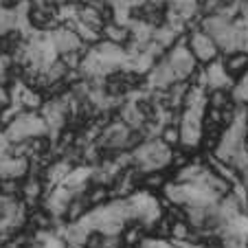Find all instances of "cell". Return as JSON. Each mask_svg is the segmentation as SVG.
<instances>
[{
	"label": "cell",
	"mask_w": 248,
	"mask_h": 248,
	"mask_svg": "<svg viewBox=\"0 0 248 248\" xmlns=\"http://www.w3.org/2000/svg\"><path fill=\"white\" fill-rule=\"evenodd\" d=\"M132 158H134V167L140 173L147 171H169L173 163V150L169 145H165L160 139L154 140H143L134 152H132Z\"/></svg>",
	"instance_id": "6da1fadb"
},
{
	"label": "cell",
	"mask_w": 248,
	"mask_h": 248,
	"mask_svg": "<svg viewBox=\"0 0 248 248\" xmlns=\"http://www.w3.org/2000/svg\"><path fill=\"white\" fill-rule=\"evenodd\" d=\"M2 132H5V136L9 139V143H24V140L42 139V136L51 134L46 121L42 119V114L29 112V110H22Z\"/></svg>",
	"instance_id": "7a4b0ae2"
},
{
	"label": "cell",
	"mask_w": 248,
	"mask_h": 248,
	"mask_svg": "<svg viewBox=\"0 0 248 248\" xmlns=\"http://www.w3.org/2000/svg\"><path fill=\"white\" fill-rule=\"evenodd\" d=\"M204 112L185 108L183 112H180V117H178L180 147L187 150V152H191V154L200 152L202 145H204Z\"/></svg>",
	"instance_id": "3957f363"
},
{
	"label": "cell",
	"mask_w": 248,
	"mask_h": 248,
	"mask_svg": "<svg viewBox=\"0 0 248 248\" xmlns=\"http://www.w3.org/2000/svg\"><path fill=\"white\" fill-rule=\"evenodd\" d=\"M185 42H187L189 51H191V55L196 57L200 66H209L211 62H217L222 57V51H220V46H217V42L211 38L206 31H202L198 24L187 29Z\"/></svg>",
	"instance_id": "277c9868"
},
{
	"label": "cell",
	"mask_w": 248,
	"mask_h": 248,
	"mask_svg": "<svg viewBox=\"0 0 248 248\" xmlns=\"http://www.w3.org/2000/svg\"><path fill=\"white\" fill-rule=\"evenodd\" d=\"M165 60H167L169 66L173 68L176 79H178V81H191L193 77L200 73V68H202V66L198 64L196 57L191 55V51H189L187 42H185V35L176 44H173L167 53H165Z\"/></svg>",
	"instance_id": "5b68a950"
},
{
	"label": "cell",
	"mask_w": 248,
	"mask_h": 248,
	"mask_svg": "<svg viewBox=\"0 0 248 248\" xmlns=\"http://www.w3.org/2000/svg\"><path fill=\"white\" fill-rule=\"evenodd\" d=\"M48 40H51V44H53V48H55L57 57L88 48L84 44V40L79 38V33L70 27V24H60V27L51 29V31H48Z\"/></svg>",
	"instance_id": "8992f818"
},
{
	"label": "cell",
	"mask_w": 248,
	"mask_h": 248,
	"mask_svg": "<svg viewBox=\"0 0 248 248\" xmlns=\"http://www.w3.org/2000/svg\"><path fill=\"white\" fill-rule=\"evenodd\" d=\"M173 84H178L176 73L169 66V62L165 57H160L154 68L145 75V90H150V93H163V90L171 88Z\"/></svg>",
	"instance_id": "52a82bcc"
},
{
	"label": "cell",
	"mask_w": 248,
	"mask_h": 248,
	"mask_svg": "<svg viewBox=\"0 0 248 248\" xmlns=\"http://www.w3.org/2000/svg\"><path fill=\"white\" fill-rule=\"evenodd\" d=\"M77 193L75 191H70L68 187H64V185H60V187H53L48 189L46 198H44L42 206L51 213L53 217H55L60 224H64V216H66V209H68L70 200L75 198Z\"/></svg>",
	"instance_id": "ba28073f"
},
{
	"label": "cell",
	"mask_w": 248,
	"mask_h": 248,
	"mask_svg": "<svg viewBox=\"0 0 248 248\" xmlns=\"http://www.w3.org/2000/svg\"><path fill=\"white\" fill-rule=\"evenodd\" d=\"M48 193V185L42 176L38 173H29L27 178L22 180V191H20V200L29 206V209H35L44 202Z\"/></svg>",
	"instance_id": "9c48e42d"
},
{
	"label": "cell",
	"mask_w": 248,
	"mask_h": 248,
	"mask_svg": "<svg viewBox=\"0 0 248 248\" xmlns=\"http://www.w3.org/2000/svg\"><path fill=\"white\" fill-rule=\"evenodd\" d=\"M206 169H209V165H206L204 156H193L187 165L173 169L171 180H176V183H180V185H196L206 173Z\"/></svg>",
	"instance_id": "30bf717a"
},
{
	"label": "cell",
	"mask_w": 248,
	"mask_h": 248,
	"mask_svg": "<svg viewBox=\"0 0 248 248\" xmlns=\"http://www.w3.org/2000/svg\"><path fill=\"white\" fill-rule=\"evenodd\" d=\"M31 173V160L18 158V156H7L0 160V178L24 180Z\"/></svg>",
	"instance_id": "8fae6325"
},
{
	"label": "cell",
	"mask_w": 248,
	"mask_h": 248,
	"mask_svg": "<svg viewBox=\"0 0 248 248\" xmlns=\"http://www.w3.org/2000/svg\"><path fill=\"white\" fill-rule=\"evenodd\" d=\"M147 235H150V231H147V226L143 224V222L132 220V222H127V224L123 226L119 239H121V246L123 248H139Z\"/></svg>",
	"instance_id": "7c38bea8"
},
{
	"label": "cell",
	"mask_w": 248,
	"mask_h": 248,
	"mask_svg": "<svg viewBox=\"0 0 248 248\" xmlns=\"http://www.w3.org/2000/svg\"><path fill=\"white\" fill-rule=\"evenodd\" d=\"M101 40H108V42L119 44V46H127L132 40L130 27L121 22H114V20H108L101 29Z\"/></svg>",
	"instance_id": "4fadbf2b"
},
{
	"label": "cell",
	"mask_w": 248,
	"mask_h": 248,
	"mask_svg": "<svg viewBox=\"0 0 248 248\" xmlns=\"http://www.w3.org/2000/svg\"><path fill=\"white\" fill-rule=\"evenodd\" d=\"M90 202L86 198V191L84 193H77L73 200H70L68 209H66V216H64V224H73V222H81L86 216L90 213Z\"/></svg>",
	"instance_id": "5bb4252c"
},
{
	"label": "cell",
	"mask_w": 248,
	"mask_h": 248,
	"mask_svg": "<svg viewBox=\"0 0 248 248\" xmlns=\"http://www.w3.org/2000/svg\"><path fill=\"white\" fill-rule=\"evenodd\" d=\"M222 62H224L226 73H229L235 81L248 73V53H242V51L229 53V55H222Z\"/></svg>",
	"instance_id": "9a60e30c"
},
{
	"label": "cell",
	"mask_w": 248,
	"mask_h": 248,
	"mask_svg": "<svg viewBox=\"0 0 248 248\" xmlns=\"http://www.w3.org/2000/svg\"><path fill=\"white\" fill-rule=\"evenodd\" d=\"M169 176L167 171H147V173H140V189L143 191H150V193H158L163 191V187L169 183Z\"/></svg>",
	"instance_id": "2e32d148"
},
{
	"label": "cell",
	"mask_w": 248,
	"mask_h": 248,
	"mask_svg": "<svg viewBox=\"0 0 248 248\" xmlns=\"http://www.w3.org/2000/svg\"><path fill=\"white\" fill-rule=\"evenodd\" d=\"M196 237V231L191 229L185 217H171V226H169V242H187V239Z\"/></svg>",
	"instance_id": "e0dca14e"
},
{
	"label": "cell",
	"mask_w": 248,
	"mask_h": 248,
	"mask_svg": "<svg viewBox=\"0 0 248 248\" xmlns=\"http://www.w3.org/2000/svg\"><path fill=\"white\" fill-rule=\"evenodd\" d=\"M86 198H88L90 206L97 209V206L108 204V202L112 200V191H110L108 185H93L90 183V187L86 189Z\"/></svg>",
	"instance_id": "ac0fdd59"
},
{
	"label": "cell",
	"mask_w": 248,
	"mask_h": 248,
	"mask_svg": "<svg viewBox=\"0 0 248 248\" xmlns=\"http://www.w3.org/2000/svg\"><path fill=\"white\" fill-rule=\"evenodd\" d=\"M233 97L231 90H209V108H217V110H226L233 108Z\"/></svg>",
	"instance_id": "d6986e66"
},
{
	"label": "cell",
	"mask_w": 248,
	"mask_h": 248,
	"mask_svg": "<svg viewBox=\"0 0 248 248\" xmlns=\"http://www.w3.org/2000/svg\"><path fill=\"white\" fill-rule=\"evenodd\" d=\"M160 140L165 145H169L171 150H178L180 147V127L178 123H165L163 132H160Z\"/></svg>",
	"instance_id": "ffe728a7"
},
{
	"label": "cell",
	"mask_w": 248,
	"mask_h": 248,
	"mask_svg": "<svg viewBox=\"0 0 248 248\" xmlns=\"http://www.w3.org/2000/svg\"><path fill=\"white\" fill-rule=\"evenodd\" d=\"M22 191V180L0 178V198H20Z\"/></svg>",
	"instance_id": "44dd1931"
},
{
	"label": "cell",
	"mask_w": 248,
	"mask_h": 248,
	"mask_svg": "<svg viewBox=\"0 0 248 248\" xmlns=\"http://www.w3.org/2000/svg\"><path fill=\"white\" fill-rule=\"evenodd\" d=\"M139 248H176L169 239H163V237H156V235H147L145 239H143V244H140Z\"/></svg>",
	"instance_id": "7402d4cb"
},
{
	"label": "cell",
	"mask_w": 248,
	"mask_h": 248,
	"mask_svg": "<svg viewBox=\"0 0 248 248\" xmlns=\"http://www.w3.org/2000/svg\"><path fill=\"white\" fill-rule=\"evenodd\" d=\"M211 248H220V244H217V246H211Z\"/></svg>",
	"instance_id": "603a6c76"
},
{
	"label": "cell",
	"mask_w": 248,
	"mask_h": 248,
	"mask_svg": "<svg viewBox=\"0 0 248 248\" xmlns=\"http://www.w3.org/2000/svg\"><path fill=\"white\" fill-rule=\"evenodd\" d=\"M242 2H248V0H242Z\"/></svg>",
	"instance_id": "cb8c5ba5"
}]
</instances>
